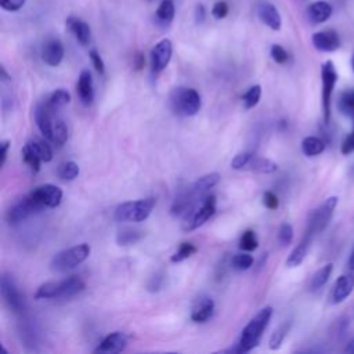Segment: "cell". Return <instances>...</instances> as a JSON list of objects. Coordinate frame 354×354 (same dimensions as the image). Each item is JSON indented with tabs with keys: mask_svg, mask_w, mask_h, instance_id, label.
Listing matches in <instances>:
<instances>
[{
	"mask_svg": "<svg viewBox=\"0 0 354 354\" xmlns=\"http://www.w3.org/2000/svg\"><path fill=\"white\" fill-rule=\"evenodd\" d=\"M351 66H353V71H354V54H353V58H351Z\"/></svg>",
	"mask_w": 354,
	"mask_h": 354,
	"instance_id": "cell-52",
	"label": "cell"
},
{
	"mask_svg": "<svg viewBox=\"0 0 354 354\" xmlns=\"http://www.w3.org/2000/svg\"><path fill=\"white\" fill-rule=\"evenodd\" d=\"M51 109L58 111L59 108H62L64 105L71 102V94L64 90V88H57L55 91H53L44 101Z\"/></svg>",
	"mask_w": 354,
	"mask_h": 354,
	"instance_id": "cell-28",
	"label": "cell"
},
{
	"mask_svg": "<svg viewBox=\"0 0 354 354\" xmlns=\"http://www.w3.org/2000/svg\"><path fill=\"white\" fill-rule=\"evenodd\" d=\"M228 14V4L225 1H217L212 8V15L216 19H223Z\"/></svg>",
	"mask_w": 354,
	"mask_h": 354,
	"instance_id": "cell-43",
	"label": "cell"
},
{
	"mask_svg": "<svg viewBox=\"0 0 354 354\" xmlns=\"http://www.w3.org/2000/svg\"><path fill=\"white\" fill-rule=\"evenodd\" d=\"M25 1L26 0H0V6L3 10L7 11H18L19 8H22Z\"/></svg>",
	"mask_w": 354,
	"mask_h": 354,
	"instance_id": "cell-45",
	"label": "cell"
},
{
	"mask_svg": "<svg viewBox=\"0 0 354 354\" xmlns=\"http://www.w3.org/2000/svg\"><path fill=\"white\" fill-rule=\"evenodd\" d=\"M313 44L319 51L330 53L339 48L340 39H339V35L332 29L319 30L313 35Z\"/></svg>",
	"mask_w": 354,
	"mask_h": 354,
	"instance_id": "cell-16",
	"label": "cell"
},
{
	"mask_svg": "<svg viewBox=\"0 0 354 354\" xmlns=\"http://www.w3.org/2000/svg\"><path fill=\"white\" fill-rule=\"evenodd\" d=\"M278 169V165L267 158L259 156L256 153H252L248 165L245 166V170H250V171H256V173H274Z\"/></svg>",
	"mask_w": 354,
	"mask_h": 354,
	"instance_id": "cell-23",
	"label": "cell"
},
{
	"mask_svg": "<svg viewBox=\"0 0 354 354\" xmlns=\"http://www.w3.org/2000/svg\"><path fill=\"white\" fill-rule=\"evenodd\" d=\"M293 239V227L289 223L281 224L278 230V242L281 246H288Z\"/></svg>",
	"mask_w": 354,
	"mask_h": 354,
	"instance_id": "cell-38",
	"label": "cell"
},
{
	"mask_svg": "<svg viewBox=\"0 0 354 354\" xmlns=\"http://www.w3.org/2000/svg\"><path fill=\"white\" fill-rule=\"evenodd\" d=\"M272 317V307L267 306L264 308H261L248 324L246 326L242 329L241 337L238 340L236 346V351L238 353H248L250 350H253L261 340L263 333L266 330V328L268 326V322Z\"/></svg>",
	"mask_w": 354,
	"mask_h": 354,
	"instance_id": "cell-1",
	"label": "cell"
},
{
	"mask_svg": "<svg viewBox=\"0 0 354 354\" xmlns=\"http://www.w3.org/2000/svg\"><path fill=\"white\" fill-rule=\"evenodd\" d=\"M88 57H90V59H91V64H93L94 69H95L100 75H102V73L105 72V65H104V61H102L100 53H98L97 50H91V51L88 53Z\"/></svg>",
	"mask_w": 354,
	"mask_h": 354,
	"instance_id": "cell-42",
	"label": "cell"
},
{
	"mask_svg": "<svg viewBox=\"0 0 354 354\" xmlns=\"http://www.w3.org/2000/svg\"><path fill=\"white\" fill-rule=\"evenodd\" d=\"M64 46L61 40L53 37L48 39L41 47V59L50 66H58L64 59Z\"/></svg>",
	"mask_w": 354,
	"mask_h": 354,
	"instance_id": "cell-14",
	"label": "cell"
},
{
	"mask_svg": "<svg viewBox=\"0 0 354 354\" xmlns=\"http://www.w3.org/2000/svg\"><path fill=\"white\" fill-rule=\"evenodd\" d=\"M270 54H271V58H272L277 64H281V65L285 64V62L288 61V58H289L288 51H286L281 44H272Z\"/></svg>",
	"mask_w": 354,
	"mask_h": 354,
	"instance_id": "cell-39",
	"label": "cell"
},
{
	"mask_svg": "<svg viewBox=\"0 0 354 354\" xmlns=\"http://www.w3.org/2000/svg\"><path fill=\"white\" fill-rule=\"evenodd\" d=\"M66 25L69 26L71 32L75 35L76 40L82 44V46H87L91 40V29L88 26L87 22H84L83 19H79L76 17H69L66 21Z\"/></svg>",
	"mask_w": 354,
	"mask_h": 354,
	"instance_id": "cell-20",
	"label": "cell"
},
{
	"mask_svg": "<svg viewBox=\"0 0 354 354\" xmlns=\"http://www.w3.org/2000/svg\"><path fill=\"white\" fill-rule=\"evenodd\" d=\"M160 281H162V277H159V275L153 277V278L151 279V282L148 283V289H149V290H152V292L158 290V289L160 288Z\"/></svg>",
	"mask_w": 354,
	"mask_h": 354,
	"instance_id": "cell-48",
	"label": "cell"
},
{
	"mask_svg": "<svg viewBox=\"0 0 354 354\" xmlns=\"http://www.w3.org/2000/svg\"><path fill=\"white\" fill-rule=\"evenodd\" d=\"M348 267H350L351 270H354V249H353V252H351V254H350V259H348Z\"/></svg>",
	"mask_w": 354,
	"mask_h": 354,
	"instance_id": "cell-50",
	"label": "cell"
},
{
	"mask_svg": "<svg viewBox=\"0 0 354 354\" xmlns=\"http://www.w3.org/2000/svg\"><path fill=\"white\" fill-rule=\"evenodd\" d=\"M311 239H313V238L304 235L303 239L293 248V250L290 252V254H289L288 259H286V266H288L289 268L299 267V266L303 263V260L306 259V254H307V252H308Z\"/></svg>",
	"mask_w": 354,
	"mask_h": 354,
	"instance_id": "cell-22",
	"label": "cell"
},
{
	"mask_svg": "<svg viewBox=\"0 0 354 354\" xmlns=\"http://www.w3.org/2000/svg\"><path fill=\"white\" fill-rule=\"evenodd\" d=\"M155 203H156V199L153 196L138 199V201L123 202L115 209L113 218L116 221H133V223L144 221L152 213Z\"/></svg>",
	"mask_w": 354,
	"mask_h": 354,
	"instance_id": "cell-4",
	"label": "cell"
},
{
	"mask_svg": "<svg viewBox=\"0 0 354 354\" xmlns=\"http://www.w3.org/2000/svg\"><path fill=\"white\" fill-rule=\"evenodd\" d=\"M325 149V142L315 136H307L301 141V151L306 156H317Z\"/></svg>",
	"mask_w": 354,
	"mask_h": 354,
	"instance_id": "cell-25",
	"label": "cell"
},
{
	"mask_svg": "<svg viewBox=\"0 0 354 354\" xmlns=\"http://www.w3.org/2000/svg\"><path fill=\"white\" fill-rule=\"evenodd\" d=\"M40 212V209L36 206V203L32 201V198L28 195H25L24 198H21L19 201H17L14 205L10 206V209L6 213V220L8 221V224H18L24 220H26L29 216L35 214Z\"/></svg>",
	"mask_w": 354,
	"mask_h": 354,
	"instance_id": "cell-11",
	"label": "cell"
},
{
	"mask_svg": "<svg viewBox=\"0 0 354 354\" xmlns=\"http://www.w3.org/2000/svg\"><path fill=\"white\" fill-rule=\"evenodd\" d=\"M337 106L342 113L354 118V88L346 90L340 94Z\"/></svg>",
	"mask_w": 354,
	"mask_h": 354,
	"instance_id": "cell-30",
	"label": "cell"
},
{
	"mask_svg": "<svg viewBox=\"0 0 354 354\" xmlns=\"http://www.w3.org/2000/svg\"><path fill=\"white\" fill-rule=\"evenodd\" d=\"M126 344H127V336L123 332H112L101 340V343L97 346L94 353H100V354L120 353L124 350Z\"/></svg>",
	"mask_w": 354,
	"mask_h": 354,
	"instance_id": "cell-13",
	"label": "cell"
},
{
	"mask_svg": "<svg viewBox=\"0 0 354 354\" xmlns=\"http://www.w3.org/2000/svg\"><path fill=\"white\" fill-rule=\"evenodd\" d=\"M344 353L346 354H354V337L351 340H348V343L344 347Z\"/></svg>",
	"mask_w": 354,
	"mask_h": 354,
	"instance_id": "cell-49",
	"label": "cell"
},
{
	"mask_svg": "<svg viewBox=\"0 0 354 354\" xmlns=\"http://www.w3.org/2000/svg\"><path fill=\"white\" fill-rule=\"evenodd\" d=\"M0 290H1V296L4 303L7 304V307L15 313V314H21L25 311L26 304H25V299L22 296V293L19 292L15 281L12 279L11 275L4 274L1 277L0 281Z\"/></svg>",
	"mask_w": 354,
	"mask_h": 354,
	"instance_id": "cell-9",
	"label": "cell"
},
{
	"mask_svg": "<svg viewBox=\"0 0 354 354\" xmlns=\"http://www.w3.org/2000/svg\"><path fill=\"white\" fill-rule=\"evenodd\" d=\"M263 205L270 210H275L279 206V199L272 191H266L263 194Z\"/></svg>",
	"mask_w": 354,
	"mask_h": 354,
	"instance_id": "cell-41",
	"label": "cell"
},
{
	"mask_svg": "<svg viewBox=\"0 0 354 354\" xmlns=\"http://www.w3.org/2000/svg\"><path fill=\"white\" fill-rule=\"evenodd\" d=\"M198 250V248L191 243V242H181L178 249L176 250V253H173L170 256V261L171 263H180V261H184L185 259L191 257L192 254H195Z\"/></svg>",
	"mask_w": 354,
	"mask_h": 354,
	"instance_id": "cell-33",
	"label": "cell"
},
{
	"mask_svg": "<svg viewBox=\"0 0 354 354\" xmlns=\"http://www.w3.org/2000/svg\"><path fill=\"white\" fill-rule=\"evenodd\" d=\"M252 153L253 152H241L235 155V158L231 160V167L235 170H245V166L248 165Z\"/></svg>",
	"mask_w": 354,
	"mask_h": 354,
	"instance_id": "cell-40",
	"label": "cell"
},
{
	"mask_svg": "<svg viewBox=\"0 0 354 354\" xmlns=\"http://www.w3.org/2000/svg\"><path fill=\"white\" fill-rule=\"evenodd\" d=\"M156 18L159 22L167 25L173 21L174 18V3L173 0H163L158 10H156Z\"/></svg>",
	"mask_w": 354,
	"mask_h": 354,
	"instance_id": "cell-31",
	"label": "cell"
},
{
	"mask_svg": "<svg viewBox=\"0 0 354 354\" xmlns=\"http://www.w3.org/2000/svg\"><path fill=\"white\" fill-rule=\"evenodd\" d=\"M1 80H3V82L10 80V76L7 75V72H6V69H4V66H1Z\"/></svg>",
	"mask_w": 354,
	"mask_h": 354,
	"instance_id": "cell-51",
	"label": "cell"
},
{
	"mask_svg": "<svg viewBox=\"0 0 354 354\" xmlns=\"http://www.w3.org/2000/svg\"><path fill=\"white\" fill-rule=\"evenodd\" d=\"M260 97H261V86L260 84H254V86L249 87L242 95V102H243L245 109L254 108L259 104Z\"/></svg>",
	"mask_w": 354,
	"mask_h": 354,
	"instance_id": "cell-34",
	"label": "cell"
},
{
	"mask_svg": "<svg viewBox=\"0 0 354 354\" xmlns=\"http://www.w3.org/2000/svg\"><path fill=\"white\" fill-rule=\"evenodd\" d=\"M29 196L40 210L51 209V207H57L61 203L62 189L54 184H43L33 188L29 192Z\"/></svg>",
	"mask_w": 354,
	"mask_h": 354,
	"instance_id": "cell-10",
	"label": "cell"
},
{
	"mask_svg": "<svg viewBox=\"0 0 354 354\" xmlns=\"http://www.w3.org/2000/svg\"><path fill=\"white\" fill-rule=\"evenodd\" d=\"M142 236H144V231H142V230L126 227V228L119 230V232L116 234V243H118L119 246L134 245V243H137Z\"/></svg>",
	"mask_w": 354,
	"mask_h": 354,
	"instance_id": "cell-24",
	"label": "cell"
},
{
	"mask_svg": "<svg viewBox=\"0 0 354 354\" xmlns=\"http://www.w3.org/2000/svg\"><path fill=\"white\" fill-rule=\"evenodd\" d=\"M173 46L169 39H162L151 50V68L153 73H160L170 62Z\"/></svg>",
	"mask_w": 354,
	"mask_h": 354,
	"instance_id": "cell-12",
	"label": "cell"
},
{
	"mask_svg": "<svg viewBox=\"0 0 354 354\" xmlns=\"http://www.w3.org/2000/svg\"><path fill=\"white\" fill-rule=\"evenodd\" d=\"M80 173V169H79V165L73 160H68V162H64L59 165L58 167V177L61 180H66V181H72L75 180Z\"/></svg>",
	"mask_w": 354,
	"mask_h": 354,
	"instance_id": "cell-32",
	"label": "cell"
},
{
	"mask_svg": "<svg viewBox=\"0 0 354 354\" xmlns=\"http://www.w3.org/2000/svg\"><path fill=\"white\" fill-rule=\"evenodd\" d=\"M84 288L86 283L80 277L71 275L64 279L41 283L35 293V299H68L80 293L82 290H84Z\"/></svg>",
	"mask_w": 354,
	"mask_h": 354,
	"instance_id": "cell-2",
	"label": "cell"
},
{
	"mask_svg": "<svg viewBox=\"0 0 354 354\" xmlns=\"http://www.w3.org/2000/svg\"><path fill=\"white\" fill-rule=\"evenodd\" d=\"M214 311V301L212 297H201L191 311V319L194 322H206Z\"/></svg>",
	"mask_w": 354,
	"mask_h": 354,
	"instance_id": "cell-21",
	"label": "cell"
},
{
	"mask_svg": "<svg viewBox=\"0 0 354 354\" xmlns=\"http://www.w3.org/2000/svg\"><path fill=\"white\" fill-rule=\"evenodd\" d=\"M205 15H206V12H205V7H203L202 4H198V6H196V10H195V18H196V22H198V24H202V22L205 21Z\"/></svg>",
	"mask_w": 354,
	"mask_h": 354,
	"instance_id": "cell-47",
	"label": "cell"
},
{
	"mask_svg": "<svg viewBox=\"0 0 354 354\" xmlns=\"http://www.w3.org/2000/svg\"><path fill=\"white\" fill-rule=\"evenodd\" d=\"M330 15H332V6L324 0L314 1L307 8V17L313 24H322L328 21Z\"/></svg>",
	"mask_w": 354,
	"mask_h": 354,
	"instance_id": "cell-19",
	"label": "cell"
},
{
	"mask_svg": "<svg viewBox=\"0 0 354 354\" xmlns=\"http://www.w3.org/2000/svg\"><path fill=\"white\" fill-rule=\"evenodd\" d=\"M321 80H322V111L325 123L330 119V101L335 84L337 82V73L332 61H326L321 66Z\"/></svg>",
	"mask_w": 354,
	"mask_h": 354,
	"instance_id": "cell-8",
	"label": "cell"
},
{
	"mask_svg": "<svg viewBox=\"0 0 354 354\" xmlns=\"http://www.w3.org/2000/svg\"><path fill=\"white\" fill-rule=\"evenodd\" d=\"M29 149L44 163L50 162L53 159V151L50 145L41 140H30L26 142Z\"/></svg>",
	"mask_w": 354,
	"mask_h": 354,
	"instance_id": "cell-27",
	"label": "cell"
},
{
	"mask_svg": "<svg viewBox=\"0 0 354 354\" xmlns=\"http://www.w3.org/2000/svg\"><path fill=\"white\" fill-rule=\"evenodd\" d=\"M171 111L178 116H194L199 112L202 101L201 95L195 88L177 87L170 93Z\"/></svg>",
	"mask_w": 354,
	"mask_h": 354,
	"instance_id": "cell-3",
	"label": "cell"
},
{
	"mask_svg": "<svg viewBox=\"0 0 354 354\" xmlns=\"http://www.w3.org/2000/svg\"><path fill=\"white\" fill-rule=\"evenodd\" d=\"M257 15L260 18V21L267 25L268 28H271L272 30H279L281 25H282V19L279 15V11L277 10V7L268 1H261L257 6Z\"/></svg>",
	"mask_w": 354,
	"mask_h": 354,
	"instance_id": "cell-17",
	"label": "cell"
},
{
	"mask_svg": "<svg viewBox=\"0 0 354 354\" xmlns=\"http://www.w3.org/2000/svg\"><path fill=\"white\" fill-rule=\"evenodd\" d=\"M290 326H292V322L290 321H286L283 324H281L274 332L272 335L270 336V340H268V347L271 350H278L281 347V344L283 343L285 337L288 336L289 330H290Z\"/></svg>",
	"mask_w": 354,
	"mask_h": 354,
	"instance_id": "cell-29",
	"label": "cell"
},
{
	"mask_svg": "<svg viewBox=\"0 0 354 354\" xmlns=\"http://www.w3.org/2000/svg\"><path fill=\"white\" fill-rule=\"evenodd\" d=\"M8 148H10V141L8 140H3L0 142V166H4V163L7 160Z\"/></svg>",
	"mask_w": 354,
	"mask_h": 354,
	"instance_id": "cell-46",
	"label": "cell"
},
{
	"mask_svg": "<svg viewBox=\"0 0 354 354\" xmlns=\"http://www.w3.org/2000/svg\"><path fill=\"white\" fill-rule=\"evenodd\" d=\"M90 246L87 243H79L55 253L51 259L50 267L53 271L65 272L83 263L90 256Z\"/></svg>",
	"mask_w": 354,
	"mask_h": 354,
	"instance_id": "cell-5",
	"label": "cell"
},
{
	"mask_svg": "<svg viewBox=\"0 0 354 354\" xmlns=\"http://www.w3.org/2000/svg\"><path fill=\"white\" fill-rule=\"evenodd\" d=\"M253 261H254L253 256L249 254L248 252H243V253L235 254L231 259V266H232V268H235L238 271H245L253 266Z\"/></svg>",
	"mask_w": 354,
	"mask_h": 354,
	"instance_id": "cell-36",
	"label": "cell"
},
{
	"mask_svg": "<svg viewBox=\"0 0 354 354\" xmlns=\"http://www.w3.org/2000/svg\"><path fill=\"white\" fill-rule=\"evenodd\" d=\"M216 196L206 195L203 196L185 216H184V231H194L203 225L214 213H216Z\"/></svg>",
	"mask_w": 354,
	"mask_h": 354,
	"instance_id": "cell-6",
	"label": "cell"
},
{
	"mask_svg": "<svg viewBox=\"0 0 354 354\" xmlns=\"http://www.w3.org/2000/svg\"><path fill=\"white\" fill-rule=\"evenodd\" d=\"M76 90H77V95H79L80 101L84 105H91L93 104V100H94V86H93V77H91L90 71L83 69L80 72L79 79H77Z\"/></svg>",
	"mask_w": 354,
	"mask_h": 354,
	"instance_id": "cell-18",
	"label": "cell"
},
{
	"mask_svg": "<svg viewBox=\"0 0 354 354\" xmlns=\"http://www.w3.org/2000/svg\"><path fill=\"white\" fill-rule=\"evenodd\" d=\"M257 246H259V241H257L254 231L253 230L243 231V234L241 235V239H239V248L243 252H253L254 249H257Z\"/></svg>",
	"mask_w": 354,
	"mask_h": 354,
	"instance_id": "cell-35",
	"label": "cell"
},
{
	"mask_svg": "<svg viewBox=\"0 0 354 354\" xmlns=\"http://www.w3.org/2000/svg\"><path fill=\"white\" fill-rule=\"evenodd\" d=\"M333 271V264L332 263H328L325 266H322L319 270H317L314 272V275L311 277V281H310V290H318L321 289L329 279L330 274Z\"/></svg>",
	"mask_w": 354,
	"mask_h": 354,
	"instance_id": "cell-26",
	"label": "cell"
},
{
	"mask_svg": "<svg viewBox=\"0 0 354 354\" xmlns=\"http://www.w3.org/2000/svg\"><path fill=\"white\" fill-rule=\"evenodd\" d=\"M340 151L343 155H350L351 152H354V127H353V131L342 142Z\"/></svg>",
	"mask_w": 354,
	"mask_h": 354,
	"instance_id": "cell-44",
	"label": "cell"
},
{
	"mask_svg": "<svg viewBox=\"0 0 354 354\" xmlns=\"http://www.w3.org/2000/svg\"><path fill=\"white\" fill-rule=\"evenodd\" d=\"M21 153H22V159H24V162L30 167V170L32 171H39L40 170V163H41V160L29 149V147L25 144L24 145V148H22V151H21Z\"/></svg>",
	"mask_w": 354,
	"mask_h": 354,
	"instance_id": "cell-37",
	"label": "cell"
},
{
	"mask_svg": "<svg viewBox=\"0 0 354 354\" xmlns=\"http://www.w3.org/2000/svg\"><path fill=\"white\" fill-rule=\"evenodd\" d=\"M353 290H354V275L353 274L340 275L332 288V293H330L332 303L339 304L344 301L351 295Z\"/></svg>",
	"mask_w": 354,
	"mask_h": 354,
	"instance_id": "cell-15",
	"label": "cell"
},
{
	"mask_svg": "<svg viewBox=\"0 0 354 354\" xmlns=\"http://www.w3.org/2000/svg\"><path fill=\"white\" fill-rule=\"evenodd\" d=\"M336 206H337V196H329L321 206L314 209L308 216L304 235L313 238L314 235L322 232L329 224Z\"/></svg>",
	"mask_w": 354,
	"mask_h": 354,
	"instance_id": "cell-7",
	"label": "cell"
}]
</instances>
